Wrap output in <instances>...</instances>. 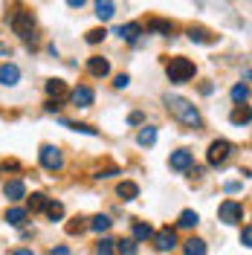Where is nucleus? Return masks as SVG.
<instances>
[{
  "label": "nucleus",
  "mask_w": 252,
  "mask_h": 255,
  "mask_svg": "<svg viewBox=\"0 0 252 255\" xmlns=\"http://www.w3.org/2000/svg\"><path fill=\"white\" fill-rule=\"evenodd\" d=\"M44 206H47V194L38 191V194H32L29 197V209L32 212H44Z\"/></svg>",
  "instance_id": "c85d7f7f"
},
{
  "label": "nucleus",
  "mask_w": 252,
  "mask_h": 255,
  "mask_svg": "<svg viewBox=\"0 0 252 255\" xmlns=\"http://www.w3.org/2000/svg\"><path fill=\"white\" fill-rule=\"evenodd\" d=\"M189 38L191 41H197V44H212V41H215L212 32L203 29V26H189Z\"/></svg>",
  "instance_id": "a211bd4d"
},
{
  "label": "nucleus",
  "mask_w": 252,
  "mask_h": 255,
  "mask_svg": "<svg viewBox=\"0 0 252 255\" xmlns=\"http://www.w3.org/2000/svg\"><path fill=\"white\" fill-rule=\"evenodd\" d=\"M67 6H73V9H81V6H84V0H67Z\"/></svg>",
  "instance_id": "ea45409f"
},
{
  "label": "nucleus",
  "mask_w": 252,
  "mask_h": 255,
  "mask_svg": "<svg viewBox=\"0 0 252 255\" xmlns=\"http://www.w3.org/2000/svg\"><path fill=\"white\" fill-rule=\"evenodd\" d=\"M154 244H157L159 253H168V250H174L177 247V235H174L171 226H165V229H159L157 235H154Z\"/></svg>",
  "instance_id": "0eeeda50"
},
{
  "label": "nucleus",
  "mask_w": 252,
  "mask_h": 255,
  "mask_svg": "<svg viewBox=\"0 0 252 255\" xmlns=\"http://www.w3.org/2000/svg\"><path fill=\"white\" fill-rule=\"evenodd\" d=\"M165 73H168L171 84H186V81L194 79V64L189 58H171L168 67H165Z\"/></svg>",
  "instance_id": "f03ea898"
},
{
  "label": "nucleus",
  "mask_w": 252,
  "mask_h": 255,
  "mask_svg": "<svg viewBox=\"0 0 252 255\" xmlns=\"http://www.w3.org/2000/svg\"><path fill=\"white\" fill-rule=\"evenodd\" d=\"M116 194H119L122 200H136V197H139V186H136V183H130V180H125V183H119V186H116Z\"/></svg>",
  "instance_id": "2eb2a0df"
},
{
  "label": "nucleus",
  "mask_w": 252,
  "mask_h": 255,
  "mask_svg": "<svg viewBox=\"0 0 252 255\" xmlns=\"http://www.w3.org/2000/svg\"><path fill=\"white\" fill-rule=\"evenodd\" d=\"M47 93L52 102H61V99H67L70 96V90H67V84H64L61 79H49L47 81Z\"/></svg>",
  "instance_id": "f8f14e48"
},
{
  "label": "nucleus",
  "mask_w": 252,
  "mask_h": 255,
  "mask_svg": "<svg viewBox=\"0 0 252 255\" xmlns=\"http://www.w3.org/2000/svg\"><path fill=\"white\" fill-rule=\"evenodd\" d=\"M116 12V3L113 0H96V17L99 20H111Z\"/></svg>",
  "instance_id": "dca6fc26"
},
{
  "label": "nucleus",
  "mask_w": 252,
  "mask_h": 255,
  "mask_svg": "<svg viewBox=\"0 0 252 255\" xmlns=\"http://www.w3.org/2000/svg\"><path fill=\"white\" fill-rule=\"evenodd\" d=\"M116 244V250H119V255H136V241L133 238H122V241H113Z\"/></svg>",
  "instance_id": "5701e85b"
},
{
  "label": "nucleus",
  "mask_w": 252,
  "mask_h": 255,
  "mask_svg": "<svg viewBox=\"0 0 252 255\" xmlns=\"http://www.w3.org/2000/svg\"><path fill=\"white\" fill-rule=\"evenodd\" d=\"M197 221H200V218H197V212H194V209H186V212H180L177 226H180V229H191V226H197Z\"/></svg>",
  "instance_id": "aec40b11"
},
{
  "label": "nucleus",
  "mask_w": 252,
  "mask_h": 255,
  "mask_svg": "<svg viewBox=\"0 0 252 255\" xmlns=\"http://www.w3.org/2000/svg\"><path fill=\"white\" fill-rule=\"evenodd\" d=\"M116 35H119L122 41H127V44H136L139 35H142V23H125V26L116 29Z\"/></svg>",
  "instance_id": "9b49d317"
},
{
  "label": "nucleus",
  "mask_w": 252,
  "mask_h": 255,
  "mask_svg": "<svg viewBox=\"0 0 252 255\" xmlns=\"http://www.w3.org/2000/svg\"><path fill=\"white\" fill-rule=\"evenodd\" d=\"M90 229H93V232H108V229H111V218H108V215H96L93 221H90Z\"/></svg>",
  "instance_id": "a878e982"
},
{
  "label": "nucleus",
  "mask_w": 252,
  "mask_h": 255,
  "mask_svg": "<svg viewBox=\"0 0 252 255\" xmlns=\"http://www.w3.org/2000/svg\"><path fill=\"white\" fill-rule=\"evenodd\" d=\"M6 197H9V200H23V197H26V186H23V180H12V183H6Z\"/></svg>",
  "instance_id": "4468645a"
},
{
  "label": "nucleus",
  "mask_w": 252,
  "mask_h": 255,
  "mask_svg": "<svg viewBox=\"0 0 252 255\" xmlns=\"http://www.w3.org/2000/svg\"><path fill=\"white\" fill-rule=\"evenodd\" d=\"M127 84H130V76H127V73H122V76L113 79V87H116V90H125Z\"/></svg>",
  "instance_id": "473e14b6"
},
{
  "label": "nucleus",
  "mask_w": 252,
  "mask_h": 255,
  "mask_svg": "<svg viewBox=\"0 0 252 255\" xmlns=\"http://www.w3.org/2000/svg\"><path fill=\"white\" fill-rule=\"evenodd\" d=\"M127 122H130V125H142V122H145V116H142L139 111H133V113H130V119H127Z\"/></svg>",
  "instance_id": "f704fd0d"
},
{
  "label": "nucleus",
  "mask_w": 252,
  "mask_h": 255,
  "mask_svg": "<svg viewBox=\"0 0 252 255\" xmlns=\"http://www.w3.org/2000/svg\"><path fill=\"white\" fill-rule=\"evenodd\" d=\"M9 26H12V32L20 35V38H32V32H35V17H32V12H15V15L9 17Z\"/></svg>",
  "instance_id": "7ed1b4c3"
},
{
  "label": "nucleus",
  "mask_w": 252,
  "mask_h": 255,
  "mask_svg": "<svg viewBox=\"0 0 252 255\" xmlns=\"http://www.w3.org/2000/svg\"><path fill=\"white\" fill-rule=\"evenodd\" d=\"M116 174H119L116 168H105V171H99L96 177H99V180H108V177H116Z\"/></svg>",
  "instance_id": "c9c22d12"
},
{
  "label": "nucleus",
  "mask_w": 252,
  "mask_h": 255,
  "mask_svg": "<svg viewBox=\"0 0 252 255\" xmlns=\"http://www.w3.org/2000/svg\"><path fill=\"white\" fill-rule=\"evenodd\" d=\"M87 70H90V76L102 79V76H108V73H111V64L105 61V58H99V55H93V58L87 61Z\"/></svg>",
  "instance_id": "ddd939ff"
},
{
  "label": "nucleus",
  "mask_w": 252,
  "mask_h": 255,
  "mask_svg": "<svg viewBox=\"0 0 252 255\" xmlns=\"http://www.w3.org/2000/svg\"><path fill=\"white\" fill-rule=\"evenodd\" d=\"M241 244H244V247H250V244H252V226H250V223L241 229Z\"/></svg>",
  "instance_id": "72a5a7b5"
},
{
  "label": "nucleus",
  "mask_w": 252,
  "mask_h": 255,
  "mask_svg": "<svg viewBox=\"0 0 252 255\" xmlns=\"http://www.w3.org/2000/svg\"><path fill=\"white\" fill-rule=\"evenodd\" d=\"M221 221L229 223V226L241 223V221H244V206L235 203V200H223V203H221Z\"/></svg>",
  "instance_id": "423d86ee"
},
{
  "label": "nucleus",
  "mask_w": 252,
  "mask_h": 255,
  "mask_svg": "<svg viewBox=\"0 0 252 255\" xmlns=\"http://www.w3.org/2000/svg\"><path fill=\"white\" fill-rule=\"evenodd\" d=\"M99 255H116V253H113V241L111 238L99 241Z\"/></svg>",
  "instance_id": "2f4dec72"
},
{
  "label": "nucleus",
  "mask_w": 252,
  "mask_h": 255,
  "mask_svg": "<svg viewBox=\"0 0 252 255\" xmlns=\"http://www.w3.org/2000/svg\"><path fill=\"white\" fill-rule=\"evenodd\" d=\"M229 119H232V125H250V105H241V108H235Z\"/></svg>",
  "instance_id": "412c9836"
},
{
  "label": "nucleus",
  "mask_w": 252,
  "mask_h": 255,
  "mask_svg": "<svg viewBox=\"0 0 252 255\" xmlns=\"http://www.w3.org/2000/svg\"><path fill=\"white\" fill-rule=\"evenodd\" d=\"M229 154H232V145L226 142V139H215V142L209 145L206 159H209V165H223L229 159Z\"/></svg>",
  "instance_id": "20e7f679"
},
{
  "label": "nucleus",
  "mask_w": 252,
  "mask_h": 255,
  "mask_svg": "<svg viewBox=\"0 0 252 255\" xmlns=\"http://www.w3.org/2000/svg\"><path fill=\"white\" fill-rule=\"evenodd\" d=\"M136 139H139V145H142V148H151V145L157 142V128L145 125V128L139 130V136H136Z\"/></svg>",
  "instance_id": "6ab92c4d"
},
{
  "label": "nucleus",
  "mask_w": 252,
  "mask_h": 255,
  "mask_svg": "<svg viewBox=\"0 0 252 255\" xmlns=\"http://www.w3.org/2000/svg\"><path fill=\"white\" fill-rule=\"evenodd\" d=\"M67 128H73V130H79V133H87V136H99V130L90 125H84V122H64Z\"/></svg>",
  "instance_id": "c756f323"
},
{
  "label": "nucleus",
  "mask_w": 252,
  "mask_h": 255,
  "mask_svg": "<svg viewBox=\"0 0 252 255\" xmlns=\"http://www.w3.org/2000/svg\"><path fill=\"white\" fill-rule=\"evenodd\" d=\"M148 29L162 32V35H171V32H174V23H171V20H159V17H151V20H148Z\"/></svg>",
  "instance_id": "4be33fe9"
},
{
  "label": "nucleus",
  "mask_w": 252,
  "mask_h": 255,
  "mask_svg": "<svg viewBox=\"0 0 252 255\" xmlns=\"http://www.w3.org/2000/svg\"><path fill=\"white\" fill-rule=\"evenodd\" d=\"M165 105H168V111H171L183 125H189V128H200L203 125V119H200L197 108L191 105L189 99H183V96H165Z\"/></svg>",
  "instance_id": "f257e3e1"
},
{
  "label": "nucleus",
  "mask_w": 252,
  "mask_h": 255,
  "mask_svg": "<svg viewBox=\"0 0 252 255\" xmlns=\"http://www.w3.org/2000/svg\"><path fill=\"white\" fill-rule=\"evenodd\" d=\"M17 81H20V70H17V64H0V84L15 87Z\"/></svg>",
  "instance_id": "9d476101"
},
{
  "label": "nucleus",
  "mask_w": 252,
  "mask_h": 255,
  "mask_svg": "<svg viewBox=\"0 0 252 255\" xmlns=\"http://www.w3.org/2000/svg\"><path fill=\"white\" fill-rule=\"evenodd\" d=\"M105 35H108L105 29H90L84 35V41H87V44H99V41H105Z\"/></svg>",
  "instance_id": "7c9ffc66"
},
{
  "label": "nucleus",
  "mask_w": 252,
  "mask_h": 255,
  "mask_svg": "<svg viewBox=\"0 0 252 255\" xmlns=\"http://www.w3.org/2000/svg\"><path fill=\"white\" fill-rule=\"evenodd\" d=\"M6 221L12 223V226H20V223L26 221V209H9L6 212Z\"/></svg>",
  "instance_id": "bb28decb"
},
{
  "label": "nucleus",
  "mask_w": 252,
  "mask_h": 255,
  "mask_svg": "<svg viewBox=\"0 0 252 255\" xmlns=\"http://www.w3.org/2000/svg\"><path fill=\"white\" fill-rule=\"evenodd\" d=\"M232 99L241 102V105H247V99H250V87H247V84H235V87H232Z\"/></svg>",
  "instance_id": "cd10ccee"
},
{
  "label": "nucleus",
  "mask_w": 252,
  "mask_h": 255,
  "mask_svg": "<svg viewBox=\"0 0 252 255\" xmlns=\"http://www.w3.org/2000/svg\"><path fill=\"white\" fill-rule=\"evenodd\" d=\"M44 212L49 215V221H61V218H64V206L58 203V200H47Z\"/></svg>",
  "instance_id": "393cba45"
},
{
  "label": "nucleus",
  "mask_w": 252,
  "mask_h": 255,
  "mask_svg": "<svg viewBox=\"0 0 252 255\" xmlns=\"http://www.w3.org/2000/svg\"><path fill=\"white\" fill-rule=\"evenodd\" d=\"M58 108H61V102H52V99L47 102V111H49V113H52V111H58Z\"/></svg>",
  "instance_id": "58836bf2"
},
{
  "label": "nucleus",
  "mask_w": 252,
  "mask_h": 255,
  "mask_svg": "<svg viewBox=\"0 0 252 255\" xmlns=\"http://www.w3.org/2000/svg\"><path fill=\"white\" fill-rule=\"evenodd\" d=\"M183 253H186V255H206V241L189 238L186 244H183Z\"/></svg>",
  "instance_id": "f3484780"
},
{
  "label": "nucleus",
  "mask_w": 252,
  "mask_h": 255,
  "mask_svg": "<svg viewBox=\"0 0 252 255\" xmlns=\"http://www.w3.org/2000/svg\"><path fill=\"white\" fill-rule=\"evenodd\" d=\"M49 255H70V250H67V247H55Z\"/></svg>",
  "instance_id": "4c0bfd02"
},
{
  "label": "nucleus",
  "mask_w": 252,
  "mask_h": 255,
  "mask_svg": "<svg viewBox=\"0 0 252 255\" xmlns=\"http://www.w3.org/2000/svg\"><path fill=\"white\" fill-rule=\"evenodd\" d=\"M151 235H154V229H151L148 223H142V221L133 223V241H148Z\"/></svg>",
  "instance_id": "b1692460"
},
{
  "label": "nucleus",
  "mask_w": 252,
  "mask_h": 255,
  "mask_svg": "<svg viewBox=\"0 0 252 255\" xmlns=\"http://www.w3.org/2000/svg\"><path fill=\"white\" fill-rule=\"evenodd\" d=\"M70 102H73L76 108H90V105H93V90L84 87V84H79V87L70 93Z\"/></svg>",
  "instance_id": "1a4fd4ad"
},
{
  "label": "nucleus",
  "mask_w": 252,
  "mask_h": 255,
  "mask_svg": "<svg viewBox=\"0 0 252 255\" xmlns=\"http://www.w3.org/2000/svg\"><path fill=\"white\" fill-rule=\"evenodd\" d=\"M12 255H35V253H32V250H15Z\"/></svg>",
  "instance_id": "a19ab883"
},
{
  "label": "nucleus",
  "mask_w": 252,
  "mask_h": 255,
  "mask_svg": "<svg viewBox=\"0 0 252 255\" xmlns=\"http://www.w3.org/2000/svg\"><path fill=\"white\" fill-rule=\"evenodd\" d=\"M41 165H44L47 171H61L64 168L61 151H58L55 145H44V148H41Z\"/></svg>",
  "instance_id": "39448f33"
},
{
  "label": "nucleus",
  "mask_w": 252,
  "mask_h": 255,
  "mask_svg": "<svg viewBox=\"0 0 252 255\" xmlns=\"http://www.w3.org/2000/svg\"><path fill=\"white\" fill-rule=\"evenodd\" d=\"M81 229H84V223H70V226H67L70 235H76V232H81Z\"/></svg>",
  "instance_id": "e433bc0d"
},
{
  "label": "nucleus",
  "mask_w": 252,
  "mask_h": 255,
  "mask_svg": "<svg viewBox=\"0 0 252 255\" xmlns=\"http://www.w3.org/2000/svg\"><path fill=\"white\" fill-rule=\"evenodd\" d=\"M171 168L174 171H189L191 165H194V157H191V151H186V148H180V151H174L171 154Z\"/></svg>",
  "instance_id": "6e6552de"
}]
</instances>
